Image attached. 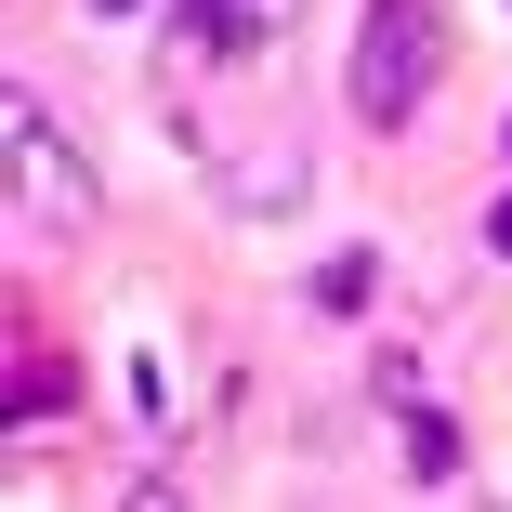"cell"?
<instances>
[{
  "mask_svg": "<svg viewBox=\"0 0 512 512\" xmlns=\"http://www.w3.org/2000/svg\"><path fill=\"white\" fill-rule=\"evenodd\" d=\"M0 145H14V197H27L40 224H92V158L53 132V106H40L27 79L0 92Z\"/></svg>",
  "mask_w": 512,
  "mask_h": 512,
  "instance_id": "cell-2",
  "label": "cell"
},
{
  "mask_svg": "<svg viewBox=\"0 0 512 512\" xmlns=\"http://www.w3.org/2000/svg\"><path fill=\"white\" fill-rule=\"evenodd\" d=\"M368 289H381V250H329L316 263V316H368Z\"/></svg>",
  "mask_w": 512,
  "mask_h": 512,
  "instance_id": "cell-5",
  "label": "cell"
},
{
  "mask_svg": "<svg viewBox=\"0 0 512 512\" xmlns=\"http://www.w3.org/2000/svg\"><path fill=\"white\" fill-rule=\"evenodd\" d=\"M499 14H512V0H499Z\"/></svg>",
  "mask_w": 512,
  "mask_h": 512,
  "instance_id": "cell-8",
  "label": "cell"
},
{
  "mask_svg": "<svg viewBox=\"0 0 512 512\" xmlns=\"http://www.w3.org/2000/svg\"><path fill=\"white\" fill-rule=\"evenodd\" d=\"M119 512H197V499H184L171 473H132V486H119Z\"/></svg>",
  "mask_w": 512,
  "mask_h": 512,
  "instance_id": "cell-6",
  "label": "cell"
},
{
  "mask_svg": "<svg viewBox=\"0 0 512 512\" xmlns=\"http://www.w3.org/2000/svg\"><path fill=\"white\" fill-rule=\"evenodd\" d=\"M486 250H499V263H512V197H499V211H486Z\"/></svg>",
  "mask_w": 512,
  "mask_h": 512,
  "instance_id": "cell-7",
  "label": "cell"
},
{
  "mask_svg": "<svg viewBox=\"0 0 512 512\" xmlns=\"http://www.w3.org/2000/svg\"><path fill=\"white\" fill-rule=\"evenodd\" d=\"M407 473H421V486H447V473H460V421H447L434 394H407Z\"/></svg>",
  "mask_w": 512,
  "mask_h": 512,
  "instance_id": "cell-4",
  "label": "cell"
},
{
  "mask_svg": "<svg viewBox=\"0 0 512 512\" xmlns=\"http://www.w3.org/2000/svg\"><path fill=\"white\" fill-rule=\"evenodd\" d=\"M66 407H79V368H53V355L27 342V355H14V434H53Z\"/></svg>",
  "mask_w": 512,
  "mask_h": 512,
  "instance_id": "cell-3",
  "label": "cell"
},
{
  "mask_svg": "<svg viewBox=\"0 0 512 512\" xmlns=\"http://www.w3.org/2000/svg\"><path fill=\"white\" fill-rule=\"evenodd\" d=\"M434 79H447V0H368V14H355V66H342L355 119L407 132L434 106Z\"/></svg>",
  "mask_w": 512,
  "mask_h": 512,
  "instance_id": "cell-1",
  "label": "cell"
}]
</instances>
